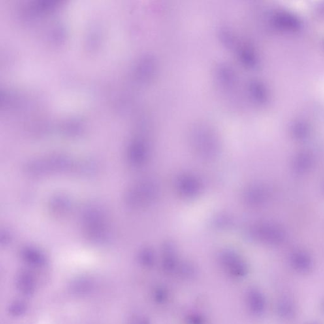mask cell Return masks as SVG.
<instances>
[{
    "instance_id": "6da1fadb",
    "label": "cell",
    "mask_w": 324,
    "mask_h": 324,
    "mask_svg": "<svg viewBox=\"0 0 324 324\" xmlns=\"http://www.w3.org/2000/svg\"><path fill=\"white\" fill-rule=\"evenodd\" d=\"M191 146L195 154L205 161L215 159L220 151L219 140L211 131L194 132L191 137Z\"/></svg>"
},
{
    "instance_id": "7a4b0ae2",
    "label": "cell",
    "mask_w": 324,
    "mask_h": 324,
    "mask_svg": "<svg viewBox=\"0 0 324 324\" xmlns=\"http://www.w3.org/2000/svg\"><path fill=\"white\" fill-rule=\"evenodd\" d=\"M177 191L181 197L193 198L199 195L202 189L200 181L197 177L191 174L181 175L177 179Z\"/></svg>"
}]
</instances>
